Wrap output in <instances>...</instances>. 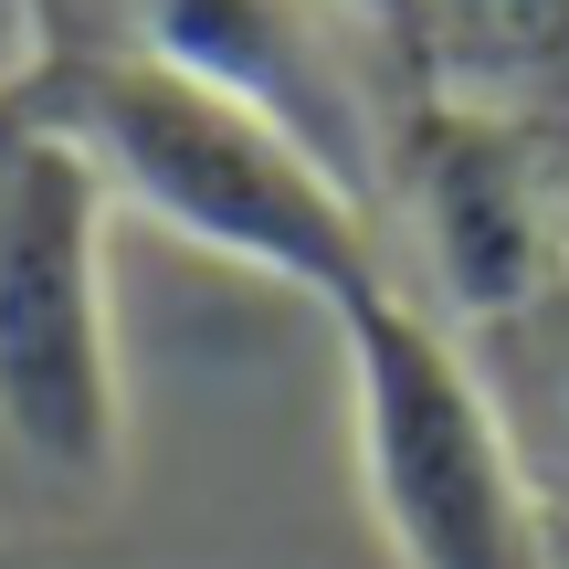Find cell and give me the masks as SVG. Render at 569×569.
Here are the masks:
<instances>
[{
	"label": "cell",
	"instance_id": "1",
	"mask_svg": "<svg viewBox=\"0 0 569 569\" xmlns=\"http://www.w3.org/2000/svg\"><path fill=\"white\" fill-rule=\"evenodd\" d=\"M21 96L96 159L117 211H148L159 232L327 306V317L401 296L380 211L317 148H296L274 117H253L243 96L180 74V63H148L127 42H74L42 74H21Z\"/></svg>",
	"mask_w": 569,
	"mask_h": 569
},
{
	"label": "cell",
	"instance_id": "2",
	"mask_svg": "<svg viewBox=\"0 0 569 569\" xmlns=\"http://www.w3.org/2000/svg\"><path fill=\"white\" fill-rule=\"evenodd\" d=\"M106 222L117 201L96 159L11 84L0 96V465L74 507H96L127 465Z\"/></svg>",
	"mask_w": 569,
	"mask_h": 569
},
{
	"label": "cell",
	"instance_id": "3",
	"mask_svg": "<svg viewBox=\"0 0 569 569\" xmlns=\"http://www.w3.org/2000/svg\"><path fill=\"white\" fill-rule=\"evenodd\" d=\"M359 486L401 569H559V517L486 359L411 296L338 317Z\"/></svg>",
	"mask_w": 569,
	"mask_h": 569
},
{
	"label": "cell",
	"instance_id": "4",
	"mask_svg": "<svg viewBox=\"0 0 569 569\" xmlns=\"http://www.w3.org/2000/svg\"><path fill=\"white\" fill-rule=\"evenodd\" d=\"M380 201L401 211L411 264H422V317H443L465 348L528 327L569 284V159L517 127L453 117L411 96L390 127V180Z\"/></svg>",
	"mask_w": 569,
	"mask_h": 569
},
{
	"label": "cell",
	"instance_id": "5",
	"mask_svg": "<svg viewBox=\"0 0 569 569\" xmlns=\"http://www.w3.org/2000/svg\"><path fill=\"white\" fill-rule=\"evenodd\" d=\"M127 53L180 63V74L243 96L253 117H274L296 148H317L369 211L390 180V127L411 106V74L369 21H348L338 0H117Z\"/></svg>",
	"mask_w": 569,
	"mask_h": 569
},
{
	"label": "cell",
	"instance_id": "6",
	"mask_svg": "<svg viewBox=\"0 0 569 569\" xmlns=\"http://www.w3.org/2000/svg\"><path fill=\"white\" fill-rule=\"evenodd\" d=\"M411 96L569 159V0H422Z\"/></svg>",
	"mask_w": 569,
	"mask_h": 569
},
{
	"label": "cell",
	"instance_id": "7",
	"mask_svg": "<svg viewBox=\"0 0 569 569\" xmlns=\"http://www.w3.org/2000/svg\"><path fill=\"white\" fill-rule=\"evenodd\" d=\"M486 348L517 369V401L507 390H496V401H507V422H517V443H528L549 507L569 517V284L538 306L528 327H507V338H486Z\"/></svg>",
	"mask_w": 569,
	"mask_h": 569
},
{
	"label": "cell",
	"instance_id": "8",
	"mask_svg": "<svg viewBox=\"0 0 569 569\" xmlns=\"http://www.w3.org/2000/svg\"><path fill=\"white\" fill-rule=\"evenodd\" d=\"M348 21H369V32L401 53V74H411V32H422V0H338Z\"/></svg>",
	"mask_w": 569,
	"mask_h": 569
},
{
	"label": "cell",
	"instance_id": "9",
	"mask_svg": "<svg viewBox=\"0 0 569 569\" xmlns=\"http://www.w3.org/2000/svg\"><path fill=\"white\" fill-rule=\"evenodd\" d=\"M549 517H559V507H549ZM559 569H569V517H559Z\"/></svg>",
	"mask_w": 569,
	"mask_h": 569
}]
</instances>
